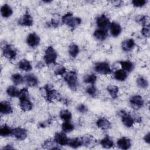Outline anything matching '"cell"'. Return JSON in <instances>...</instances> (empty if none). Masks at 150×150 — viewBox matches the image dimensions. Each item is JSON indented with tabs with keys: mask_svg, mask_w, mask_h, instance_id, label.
Masks as SVG:
<instances>
[{
	"mask_svg": "<svg viewBox=\"0 0 150 150\" xmlns=\"http://www.w3.org/2000/svg\"><path fill=\"white\" fill-rule=\"evenodd\" d=\"M64 81L67 83L69 87L73 91H76L77 88V75L75 71L71 70L66 73L64 76Z\"/></svg>",
	"mask_w": 150,
	"mask_h": 150,
	"instance_id": "cell-1",
	"label": "cell"
},
{
	"mask_svg": "<svg viewBox=\"0 0 150 150\" xmlns=\"http://www.w3.org/2000/svg\"><path fill=\"white\" fill-rule=\"evenodd\" d=\"M44 89L46 91V98L49 102H53L54 101H61L62 97L57 91L54 90L52 86L46 84L44 86Z\"/></svg>",
	"mask_w": 150,
	"mask_h": 150,
	"instance_id": "cell-2",
	"label": "cell"
},
{
	"mask_svg": "<svg viewBox=\"0 0 150 150\" xmlns=\"http://www.w3.org/2000/svg\"><path fill=\"white\" fill-rule=\"evenodd\" d=\"M62 21L64 24L67 25L71 28H75L81 22V18L78 17H73L71 12H68L63 16Z\"/></svg>",
	"mask_w": 150,
	"mask_h": 150,
	"instance_id": "cell-3",
	"label": "cell"
},
{
	"mask_svg": "<svg viewBox=\"0 0 150 150\" xmlns=\"http://www.w3.org/2000/svg\"><path fill=\"white\" fill-rule=\"evenodd\" d=\"M57 59V53L52 46H48L45 51L44 60L47 64H54Z\"/></svg>",
	"mask_w": 150,
	"mask_h": 150,
	"instance_id": "cell-4",
	"label": "cell"
},
{
	"mask_svg": "<svg viewBox=\"0 0 150 150\" xmlns=\"http://www.w3.org/2000/svg\"><path fill=\"white\" fill-rule=\"evenodd\" d=\"M94 69L97 73L104 75L109 74L111 73V70L108 63L105 62L96 63Z\"/></svg>",
	"mask_w": 150,
	"mask_h": 150,
	"instance_id": "cell-5",
	"label": "cell"
},
{
	"mask_svg": "<svg viewBox=\"0 0 150 150\" xmlns=\"http://www.w3.org/2000/svg\"><path fill=\"white\" fill-rule=\"evenodd\" d=\"M2 53L4 57L9 60L14 59L16 56V50L11 45L4 46L2 49Z\"/></svg>",
	"mask_w": 150,
	"mask_h": 150,
	"instance_id": "cell-6",
	"label": "cell"
},
{
	"mask_svg": "<svg viewBox=\"0 0 150 150\" xmlns=\"http://www.w3.org/2000/svg\"><path fill=\"white\" fill-rule=\"evenodd\" d=\"M120 113L121 114V120L124 125L128 128L132 127L134 123V120L132 118V117L129 114L124 111H121Z\"/></svg>",
	"mask_w": 150,
	"mask_h": 150,
	"instance_id": "cell-7",
	"label": "cell"
},
{
	"mask_svg": "<svg viewBox=\"0 0 150 150\" xmlns=\"http://www.w3.org/2000/svg\"><path fill=\"white\" fill-rule=\"evenodd\" d=\"M96 23L100 29H107L110 26V22L109 19L104 14L99 16L96 19Z\"/></svg>",
	"mask_w": 150,
	"mask_h": 150,
	"instance_id": "cell-8",
	"label": "cell"
},
{
	"mask_svg": "<svg viewBox=\"0 0 150 150\" xmlns=\"http://www.w3.org/2000/svg\"><path fill=\"white\" fill-rule=\"evenodd\" d=\"M129 103L131 106L135 109L141 108L144 104V101L142 96L139 95H135L131 97L129 99Z\"/></svg>",
	"mask_w": 150,
	"mask_h": 150,
	"instance_id": "cell-9",
	"label": "cell"
},
{
	"mask_svg": "<svg viewBox=\"0 0 150 150\" xmlns=\"http://www.w3.org/2000/svg\"><path fill=\"white\" fill-rule=\"evenodd\" d=\"M18 23L21 26H31L33 24V20L30 14L26 13L21 18H19Z\"/></svg>",
	"mask_w": 150,
	"mask_h": 150,
	"instance_id": "cell-10",
	"label": "cell"
},
{
	"mask_svg": "<svg viewBox=\"0 0 150 150\" xmlns=\"http://www.w3.org/2000/svg\"><path fill=\"white\" fill-rule=\"evenodd\" d=\"M69 138L64 132H57L54 137V141L57 144L62 146L66 145L69 142Z\"/></svg>",
	"mask_w": 150,
	"mask_h": 150,
	"instance_id": "cell-11",
	"label": "cell"
},
{
	"mask_svg": "<svg viewBox=\"0 0 150 150\" xmlns=\"http://www.w3.org/2000/svg\"><path fill=\"white\" fill-rule=\"evenodd\" d=\"M12 135L18 140H24L27 137V131L21 127L15 128L12 129Z\"/></svg>",
	"mask_w": 150,
	"mask_h": 150,
	"instance_id": "cell-12",
	"label": "cell"
},
{
	"mask_svg": "<svg viewBox=\"0 0 150 150\" xmlns=\"http://www.w3.org/2000/svg\"><path fill=\"white\" fill-rule=\"evenodd\" d=\"M40 40V38L37 34L31 33L26 38V43L30 47H35L39 44Z\"/></svg>",
	"mask_w": 150,
	"mask_h": 150,
	"instance_id": "cell-13",
	"label": "cell"
},
{
	"mask_svg": "<svg viewBox=\"0 0 150 150\" xmlns=\"http://www.w3.org/2000/svg\"><path fill=\"white\" fill-rule=\"evenodd\" d=\"M19 106L23 111H29L33 108V104L30 101L29 98H19Z\"/></svg>",
	"mask_w": 150,
	"mask_h": 150,
	"instance_id": "cell-14",
	"label": "cell"
},
{
	"mask_svg": "<svg viewBox=\"0 0 150 150\" xmlns=\"http://www.w3.org/2000/svg\"><path fill=\"white\" fill-rule=\"evenodd\" d=\"M110 32L112 36L114 37L118 36L122 32V28L120 25L115 22H112L110 23Z\"/></svg>",
	"mask_w": 150,
	"mask_h": 150,
	"instance_id": "cell-15",
	"label": "cell"
},
{
	"mask_svg": "<svg viewBox=\"0 0 150 150\" xmlns=\"http://www.w3.org/2000/svg\"><path fill=\"white\" fill-rule=\"evenodd\" d=\"M0 112L3 114H9L12 113L13 109L9 102L7 101H1L0 103Z\"/></svg>",
	"mask_w": 150,
	"mask_h": 150,
	"instance_id": "cell-16",
	"label": "cell"
},
{
	"mask_svg": "<svg viewBox=\"0 0 150 150\" xmlns=\"http://www.w3.org/2000/svg\"><path fill=\"white\" fill-rule=\"evenodd\" d=\"M26 84L29 87L36 86L38 84V79L33 74H28L24 77Z\"/></svg>",
	"mask_w": 150,
	"mask_h": 150,
	"instance_id": "cell-17",
	"label": "cell"
},
{
	"mask_svg": "<svg viewBox=\"0 0 150 150\" xmlns=\"http://www.w3.org/2000/svg\"><path fill=\"white\" fill-rule=\"evenodd\" d=\"M117 146L122 149H128L131 147V140L127 137H122L117 141Z\"/></svg>",
	"mask_w": 150,
	"mask_h": 150,
	"instance_id": "cell-18",
	"label": "cell"
},
{
	"mask_svg": "<svg viewBox=\"0 0 150 150\" xmlns=\"http://www.w3.org/2000/svg\"><path fill=\"white\" fill-rule=\"evenodd\" d=\"M93 35L97 39L99 40H104L108 36V33L107 29L99 28L94 32Z\"/></svg>",
	"mask_w": 150,
	"mask_h": 150,
	"instance_id": "cell-19",
	"label": "cell"
},
{
	"mask_svg": "<svg viewBox=\"0 0 150 150\" xmlns=\"http://www.w3.org/2000/svg\"><path fill=\"white\" fill-rule=\"evenodd\" d=\"M135 45V41L132 39H128L124 40L121 43V47L124 51L129 52Z\"/></svg>",
	"mask_w": 150,
	"mask_h": 150,
	"instance_id": "cell-20",
	"label": "cell"
},
{
	"mask_svg": "<svg viewBox=\"0 0 150 150\" xmlns=\"http://www.w3.org/2000/svg\"><path fill=\"white\" fill-rule=\"evenodd\" d=\"M19 69L22 71H29L32 69L30 63L26 59H22L18 63Z\"/></svg>",
	"mask_w": 150,
	"mask_h": 150,
	"instance_id": "cell-21",
	"label": "cell"
},
{
	"mask_svg": "<svg viewBox=\"0 0 150 150\" xmlns=\"http://www.w3.org/2000/svg\"><path fill=\"white\" fill-rule=\"evenodd\" d=\"M97 126L102 129H107L110 128V122L104 118H100L97 120L96 122Z\"/></svg>",
	"mask_w": 150,
	"mask_h": 150,
	"instance_id": "cell-22",
	"label": "cell"
},
{
	"mask_svg": "<svg viewBox=\"0 0 150 150\" xmlns=\"http://www.w3.org/2000/svg\"><path fill=\"white\" fill-rule=\"evenodd\" d=\"M67 145L73 148H77L83 145L82 138H74L69 139Z\"/></svg>",
	"mask_w": 150,
	"mask_h": 150,
	"instance_id": "cell-23",
	"label": "cell"
},
{
	"mask_svg": "<svg viewBox=\"0 0 150 150\" xmlns=\"http://www.w3.org/2000/svg\"><path fill=\"white\" fill-rule=\"evenodd\" d=\"M13 11L8 4H4L1 8V13L4 18H9L12 15Z\"/></svg>",
	"mask_w": 150,
	"mask_h": 150,
	"instance_id": "cell-24",
	"label": "cell"
},
{
	"mask_svg": "<svg viewBox=\"0 0 150 150\" xmlns=\"http://www.w3.org/2000/svg\"><path fill=\"white\" fill-rule=\"evenodd\" d=\"M82 138L83 140V145L87 147L94 146L96 143L95 139L91 135L89 136H84Z\"/></svg>",
	"mask_w": 150,
	"mask_h": 150,
	"instance_id": "cell-25",
	"label": "cell"
},
{
	"mask_svg": "<svg viewBox=\"0 0 150 150\" xmlns=\"http://www.w3.org/2000/svg\"><path fill=\"white\" fill-rule=\"evenodd\" d=\"M119 63L121 66L122 70H124L126 72H131L134 69V66L133 63L129 60L120 61Z\"/></svg>",
	"mask_w": 150,
	"mask_h": 150,
	"instance_id": "cell-26",
	"label": "cell"
},
{
	"mask_svg": "<svg viewBox=\"0 0 150 150\" xmlns=\"http://www.w3.org/2000/svg\"><path fill=\"white\" fill-rule=\"evenodd\" d=\"M127 77V72L122 69H119L114 72V78L118 81H124Z\"/></svg>",
	"mask_w": 150,
	"mask_h": 150,
	"instance_id": "cell-27",
	"label": "cell"
},
{
	"mask_svg": "<svg viewBox=\"0 0 150 150\" xmlns=\"http://www.w3.org/2000/svg\"><path fill=\"white\" fill-rule=\"evenodd\" d=\"M100 144L104 148H111L114 146V142L108 136H106L100 141Z\"/></svg>",
	"mask_w": 150,
	"mask_h": 150,
	"instance_id": "cell-28",
	"label": "cell"
},
{
	"mask_svg": "<svg viewBox=\"0 0 150 150\" xmlns=\"http://www.w3.org/2000/svg\"><path fill=\"white\" fill-rule=\"evenodd\" d=\"M0 135L2 137H6L12 135V129L6 125H2L0 128Z\"/></svg>",
	"mask_w": 150,
	"mask_h": 150,
	"instance_id": "cell-29",
	"label": "cell"
},
{
	"mask_svg": "<svg viewBox=\"0 0 150 150\" xmlns=\"http://www.w3.org/2000/svg\"><path fill=\"white\" fill-rule=\"evenodd\" d=\"M43 148L46 149H59L57 146V143L53 140L51 139H47L46 140L43 145H42Z\"/></svg>",
	"mask_w": 150,
	"mask_h": 150,
	"instance_id": "cell-30",
	"label": "cell"
},
{
	"mask_svg": "<svg viewBox=\"0 0 150 150\" xmlns=\"http://www.w3.org/2000/svg\"><path fill=\"white\" fill-rule=\"evenodd\" d=\"M107 90L109 93L110 95L113 99H116L118 97V87L116 86L110 85L107 87Z\"/></svg>",
	"mask_w": 150,
	"mask_h": 150,
	"instance_id": "cell-31",
	"label": "cell"
},
{
	"mask_svg": "<svg viewBox=\"0 0 150 150\" xmlns=\"http://www.w3.org/2000/svg\"><path fill=\"white\" fill-rule=\"evenodd\" d=\"M19 92L20 90H19L18 88L14 86H10L6 89V93L8 96L12 97H18Z\"/></svg>",
	"mask_w": 150,
	"mask_h": 150,
	"instance_id": "cell-32",
	"label": "cell"
},
{
	"mask_svg": "<svg viewBox=\"0 0 150 150\" xmlns=\"http://www.w3.org/2000/svg\"><path fill=\"white\" fill-rule=\"evenodd\" d=\"M69 53L72 57H76L79 53V46L74 43L70 45L69 47Z\"/></svg>",
	"mask_w": 150,
	"mask_h": 150,
	"instance_id": "cell-33",
	"label": "cell"
},
{
	"mask_svg": "<svg viewBox=\"0 0 150 150\" xmlns=\"http://www.w3.org/2000/svg\"><path fill=\"white\" fill-rule=\"evenodd\" d=\"M59 116L60 118L64 120V121H69L71 119L72 115L71 112L69 111V110H64L60 112Z\"/></svg>",
	"mask_w": 150,
	"mask_h": 150,
	"instance_id": "cell-34",
	"label": "cell"
},
{
	"mask_svg": "<svg viewBox=\"0 0 150 150\" xmlns=\"http://www.w3.org/2000/svg\"><path fill=\"white\" fill-rule=\"evenodd\" d=\"M12 81L15 85H19L22 84L24 81V78L19 73H15L12 75Z\"/></svg>",
	"mask_w": 150,
	"mask_h": 150,
	"instance_id": "cell-35",
	"label": "cell"
},
{
	"mask_svg": "<svg viewBox=\"0 0 150 150\" xmlns=\"http://www.w3.org/2000/svg\"><path fill=\"white\" fill-rule=\"evenodd\" d=\"M137 85L142 88H146L148 87V82L146 79L143 77H139L137 79Z\"/></svg>",
	"mask_w": 150,
	"mask_h": 150,
	"instance_id": "cell-36",
	"label": "cell"
},
{
	"mask_svg": "<svg viewBox=\"0 0 150 150\" xmlns=\"http://www.w3.org/2000/svg\"><path fill=\"white\" fill-rule=\"evenodd\" d=\"M62 127L63 131L64 132H71V131H72L74 129V125H73L71 122H70L69 121H64V122L62 124Z\"/></svg>",
	"mask_w": 150,
	"mask_h": 150,
	"instance_id": "cell-37",
	"label": "cell"
},
{
	"mask_svg": "<svg viewBox=\"0 0 150 150\" xmlns=\"http://www.w3.org/2000/svg\"><path fill=\"white\" fill-rule=\"evenodd\" d=\"M97 80V76L94 74L87 75L84 78V82L87 84H94Z\"/></svg>",
	"mask_w": 150,
	"mask_h": 150,
	"instance_id": "cell-38",
	"label": "cell"
},
{
	"mask_svg": "<svg viewBox=\"0 0 150 150\" xmlns=\"http://www.w3.org/2000/svg\"><path fill=\"white\" fill-rule=\"evenodd\" d=\"M86 93L92 97H96V96H97V91L94 84H91V86L87 88Z\"/></svg>",
	"mask_w": 150,
	"mask_h": 150,
	"instance_id": "cell-39",
	"label": "cell"
},
{
	"mask_svg": "<svg viewBox=\"0 0 150 150\" xmlns=\"http://www.w3.org/2000/svg\"><path fill=\"white\" fill-rule=\"evenodd\" d=\"M136 21L139 23L143 25V26L148 25H146L147 22H148V17L146 16H139L138 19H136Z\"/></svg>",
	"mask_w": 150,
	"mask_h": 150,
	"instance_id": "cell-40",
	"label": "cell"
},
{
	"mask_svg": "<svg viewBox=\"0 0 150 150\" xmlns=\"http://www.w3.org/2000/svg\"><path fill=\"white\" fill-rule=\"evenodd\" d=\"M18 97H19V98H29V91H28V90L27 89V88H23L22 90H21Z\"/></svg>",
	"mask_w": 150,
	"mask_h": 150,
	"instance_id": "cell-41",
	"label": "cell"
},
{
	"mask_svg": "<svg viewBox=\"0 0 150 150\" xmlns=\"http://www.w3.org/2000/svg\"><path fill=\"white\" fill-rule=\"evenodd\" d=\"M146 2V0H133L132 1V5L135 7H142L144 6Z\"/></svg>",
	"mask_w": 150,
	"mask_h": 150,
	"instance_id": "cell-42",
	"label": "cell"
},
{
	"mask_svg": "<svg viewBox=\"0 0 150 150\" xmlns=\"http://www.w3.org/2000/svg\"><path fill=\"white\" fill-rule=\"evenodd\" d=\"M150 31H149V25H146L143 26L142 30H141V33L145 38H149L150 35Z\"/></svg>",
	"mask_w": 150,
	"mask_h": 150,
	"instance_id": "cell-43",
	"label": "cell"
},
{
	"mask_svg": "<svg viewBox=\"0 0 150 150\" xmlns=\"http://www.w3.org/2000/svg\"><path fill=\"white\" fill-rule=\"evenodd\" d=\"M66 73V68L63 66H60L54 70V74L56 76H63Z\"/></svg>",
	"mask_w": 150,
	"mask_h": 150,
	"instance_id": "cell-44",
	"label": "cell"
},
{
	"mask_svg": "<svg viewBox=\"0 0 150 150\" xmlns=\"http://www.w3.org/2000/svg\"><path fill=\"white\" fill-rule=\"evenodd\" d=\"M77 110L79 112H81V113H85L88 111V109L87 108V107L83 104H79L77 107Z\"/></svg>",
	"mask_w": 150,
	"mask_h": 150,
	"instance_id": "cell-45",
	"label": "cell"
},
{
	"mask_svg": "<svg viewBox=\"0 0 150 150\" xmlns=\"http://www.w3.org/2000/svg\"><path fill=\"white\" fill-rule=\"evenodd\" d=\"M144 141L147 143V144H149L150 143V133L148 132L147 134H146L144 137Z\"/></svg>",
	"mask_w": 150,
	"mask_h": 150,
	"instance_id": "cell-46",
	"label": "cell"
},
{
	"mask_svg": "<svg viewBox=\"0 0 150 150\" xmlns=\"http://www.w3.org/2000/svg\"><path fill=\"white\" fill-rule=\"evenodd\" d=\"M50 24V26H51L54 27V28H57V27L58 26L59 23H58L57 21H56L52 19V20L51 21Z\"/></svg>",
	"mask_w": 150,
	"mask_h": 150,
	"instance_id": "cell-47",
	"label": "cell"
},
{
	"mask_svg": "<svg viewBox=\"0 0 150 150\" xmlns=\"http://www.w3.org/2000/svg\"><path fill=\"white\" fill-rule=\"evenodd\" d=\"M14 149V148L11 144H8L2 148V149Z\"/></svg>",
	"mask_w": 150,
	"mask_h": 150,
	"instance_id": "cell-48",
	"label": "cell"
},
{
	"mask_svg": "<svg viewBox=\"0 0 150 150\" xmlns=\"http://www.w3.org/2000/svg\"><path fill=\"white\" fill-rule=\"evenodd\" d=\"M43 2H46V3H49V2H50L51 1H44Z\"/></svg>",
	"mask_w": 150,
	"mask_h": 150,
	"instance_id": "cell-49",
	"label": "cell"
}]
</instances>
